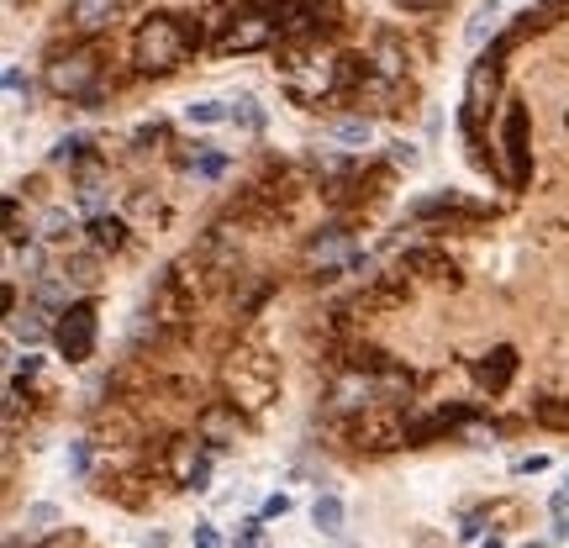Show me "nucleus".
I'll return each mask as SVG.
<instances>
[{
    "label": "nucleus",
    "mask_w": 569,
    "mask_h": 548,
    "mask_svg": "<svg viewBox=\"0 0 569 548\" xmlns=\"http://www.w3.org/2000/svg\"><path fill=\"white\" fill-rule=\"evenodd\" d=\"M496 85H501V58L491 49L480 53L470 64V79H464V127L474 132V121L491 111V100H496Z\"/></svg>",
    "instance_id": "nucleus-6"
},
{
    "label": "nucleus",
    "mask_w": 569,
    "mask_h": 548,
    "mask_svg": "<svg viewBox=\"0 0 569 548\" xmlns=\"http://www.w3.org/2000/svg\"><path fill=\"white\" fill-rule=\"evenodd\" d=\"M501 148H506V180L527 185V169H533V148H527V106L512 100L506 121H501Z\"/></svg>",
    "instance_id": "nucleus-8"
},
{
    "label": "nucleus",
    "mask_w": 569,
    "mask_h": 548,
    "mask_svg": "<svg viewBox=\"0 0 569 548\" xmlns=\"http://www.w3.org/2000/svg\"><path fill=\"white\" fill-rule=\"evenodd\" d=\"M284 85H290L296 100H322L337 90V64H328V58H301V64L284 69Z\"/></svg>",
    "instance_id": "nucleus-10"
},
{
    "label": "nucleus",
    "mask_w": 569,
    "mask_h": 548,
    "mask_svg": "<svg viewBox=\"0 0 569 548\" xmlns=\"http://www.w3.org/2000/svg\"><path fill=\"white\" fill-rule=\"evenodd\" d=\"M222 544V538H216V527H201V533H195V548H216Z\"/></svg>",
    "instance_id": "nucleus-34"
},
{
    "label": "nucleus",
    "mask_w": 569,
    "mask_h": 548,
    "mask_svg": "<svg viewBox=\"0 0 569 548\" xmlns=\"http://www.w3.org/2000/svg\"><path fill=\"white\" fill-rule=\"evenodd\" d=\"M47 90L58 100H79L90 111L100 100V53L95 49H69L47 64Z\"/></svg>",
    "instance_id": "nucleus-2"
},
{
    "label": "nucleus",
    "mask_w": 569,
    "mask_h": 548,
    "mask_svg": "<svg viewBox=\"0 0 569 548\" xmlns=\"http://www.w3.org/2000/svg\"><path fill=\"white\" fill-rule=\"evenodd\" d=\"M328 138L332 143H343V148H364L369 138H375V127H369L364 117H343V121H332L328 127Z\"/></svg>",
    "instance_id": "nucleus-21"
},
{
    "label": "nucleus",
    "mask_w": 569,
    "mask_h": 548,
    "mask_svg": "<svg viewBox=\"0 0 569 548\" xmlns=\"http://www.w3.org/2000/svg\"><path fill=\"white\" fill-rule=\"evenodd\" d=\"M354 443H358V449H369V453L401 449V443H411V422H401L390 406H385V411L375 406V411H364V417H358Z\"/></svg>",
    "instance_id": "nucleus-7"
},
{
    "label": "nucleus",
    "mask_w": 569,
    "mask_h": 548,
    "mask_svg": "<svg viewBox=\"0 0 569 548\" xmlns=\"http://www.w3.org/2000/svg\"><path fill=\"white\" fill-rule=\"evenodd\" d=\"M375 401H379V385H375V375H364V369H343L328 390V406L337 417H354V411L364 417V411H375Z\"/></svg>",
    "instance_id": "nucleus-9"
},
{
    "label": "nucleus",
    "mask_w": 569,
    "mask_h": 548,
    "mask_svg": "<svg viewBox=\"0 0 569 548\" xmlns=\"http://www.w3.org/2000/svg\"><path fill=\"white\" fill-rule=\"evenodd\" d=\"M222 169H227V159H222V153H216V148H206V153H201V159H195V174H201V180H216V174H222Z\"/></svg>",
    "instance_id": "nucleus-30"
},
{
    "label": "nucleus",
    "mask_w": 569,
    "mask_h": 548,
    "mask_svg": "<svg viewBox=\"0 0 569 548\" xmlns=\"http://www.w3.org/2000/svg\"><path fill=\"white\" fill-rule=\"evenodd\" d=\"M527 548H544V544H527Z\"/></svg>",
    "instance_id": "nucleus-37"
},
{
    "label": "nucleus",
    "mask_w": 569,
    "mask_h": 548,
    "mask_svg": "<svg viewBox=\"0 0 569 548\" xmlns=\"http://www.w3.org/2000/svg\"><path fill=\"white\" fill-rule=\"evenodd\" d=\"M190 127H216V121H233V100H195L185 106Z\"/></svg>",
    "instance_id": "nucleus-22"
},
{
    "label": "nucleus",
    "mask_w": 569,
    "mask_h": 548,
    "mask_svg": "<svg viewBox=\"0 0 569 548\" xmlns=\"http://www.w3.org/2000/svg\"><path fill=\"white\" fill-rule=\"evenodd\" d=\"M95 333H100V316H95L90 301H74L64 316H58V327H53V343H58V354L69 358V364H85L95 354Z\"/></svg>",
    "instance_id": "nucleus-4"
},
{
    "label": "nucleus",
    "mask_w": 569,
    "mask_h": 548,
    "mask_svg": "<svg viewBox=\"0 0 569 548\" xmlns=\"http://www.w3.org/2000/svg\"><path fill=\"white\" fill-rule=\"evenodd\" d=\"M79 544V538H74V533H53V538H47V544H32V548H74Z\"/></svg>",
    "instance_id": "nucleus-33"
},
{
    "label": "nucleus",
    "mask_w": 569,
    "mask_h": 548,
    "mask_svg": "<svg viewBox=\"0 0 569 548\" xmlns=\"http://www.w3.org/2000/svg\"><path fill=\"white\" fill-rule=\"evenodd\" d=\"M512 375H517V348H506V343H501V348H491V354L474 364V380L485 385L491 396H501V390L512 385Z\"/></svg>",
    "instance_id": "nucleus-12"
},
{
    "label": "nucleus",
    "mask_w": 569,
    "mask_h": 548,
    "mask_svg": "<svg viewBox=\"0 0 569 548\" xmlns=\"http://www.w3.org/2000/svg\"><path fill=\"white\" fill-rule=\"evenodd\" d=\"M142 548H169V533H148V538H142Z\"/></svg>",
    "instance_id": "nucleus-35"
},
{
    "label": "nucleus",
    "mask_w": 569,
    "mask_h": 548,
    "mask_svg": "<svg viewBox=\"0 0 569 548\" xmlns=\"http://www.w3.org/2000/svg\"><path fill=\"white\" fill-rule=\"evenodd\" d=\"M169 470L180 485H195V491H206V475H212V459L195 449V443H174V459H169Z\"/></svg>",
    "instance_id": "nucleus-13"
},
{
    "label": "nucleus",
    "mask_w": 569,
    "mask_h": 548,
    "mask_svg": "<svg viewBox=\"0 0 569 548\" xmlns=\"http://www.w3.org/2000/svg\"><path fill=\"white\" fill-rule=\"evenodd\" d=\"M459 432H464L470 449H491L496 443V428H480V422H459Z\"/></svg>",
    "instance_id": "nucleus-29"
},
{
    "label": "nucleus",
    "mask_w": 569,
    "mask_h": 548,
    "mask_svg": "<svg viewBox=\"0 0 569 548\" xmlns=\"http://www.w3.org/2000/svg\"><path fill=\"white\" fill-rule=\"evenodd\" d=\"M480 548H501V538H485V544H480Z\"/></svg>",
    "instance_id": "nucleus-36"
},
{
    "label": "nucleus",
    "mask_w": 569,
    "mask_h": 548,
    "mask_svg": "<svg viewBox=\"0 0 569 548\" xmlns=\"http://www.w3.org/2000/svg\"><path fill=\"white\" fill-rule=\"evenodd\" d=\"M53 523H58V506H47V501H37V506L26 512V527H32V533H53Z\"/></svg>",
    "instance_id": "nucleus-27"
},
{
    "label": "nucleus",
    "mask_w": 569,
    "mask_h": 548,
    "mask_svg": "<svg viewBox=\"0 0 569 548\" xmlns=\"http://www.w3.org/2000/svg\"><path fill=\"white\" fill-rule=\"evenodd\" d=\"M69 233H74V216L58 212V206H53V212L43 216V227H37V238H43V243H64Z\"/></svg>",
    "instance_id": "nucleus-24"
},
{
    "label": "nucleus",
    "mask_w": 569,
    "mask_h": 548,
    "mask_svg": "<svg viewBox=\"0 0 569 548\" xmlns=\"http://www.w3.org/2000/svg\"><path fill=\"white\" fill-rule=\"evenodd\" d=\"M195 432H201V443H212V449L237 443V432H243L237 406H206V411H201V422H195Z\"/></svg>",
    "instance_id": "nucleus-11"
},
{
    "label": "nucleus",
    "mask_w": 569,
    "mask_h": 548,
    "mask_svg": "<svg viewBox=\"0 0 569 548\" xmlns=\"http://www.w3.org/2000/svg\"><path fill=\"white\" fill-rule=\"evenodd\" d=\"M121 243H127V222H121V216H90V248L95 254H106V248H111V254H117Z\"/></svg>",
    "instance_id": "nucleus-18"
},
{
    "label": "nucleus",
    "mask_w": 569,
    "mask_h": 548,
    "mask_svg": "<svg viewBox=\"0 0 569 548\" xmlns=\"http://www.w3.org/2000/svg\"><path fill=\"white\" fill-rule=\"evenodd\" d=\"M311 523H316V533L337 538V533H343V523H348V512H343V501H337V496H316V501H311Z\"/></svg>",
    "instance_id": "nucleus-19"
},
{
    "label": "nucleus",
    "mask_w": 569,
    "mask_h": 548,
    "mask_svg": "<svg viewBox=\"0 0 569 548\" xmlns=\"http://www.w3.org/2000/svg\"><path fill=\"white\" fill-rule=\"evenodd\" d=\"M233 121H237V127H248V132H259V127H264L259 100H254V96H237L233 100Z\"/></svg>",
    "instance_id": "nucleus-25"
},
{
    "label": "nucleus",
    "mask_w": 569,
    "mask_h": 548,
    "mask_svg": "<svg viewBox=\"0 0 569 548\" xmlns=\"http://www.w3.org/2000/svg\"><path fill=\"white\" fill-rule=\"evenodd\" d=\"M307 269L311 275H358L364 269V254L348 227H328L307 243Z\"/></svg>",
    "instance_id": "nucleus-3"
},
{
    "label": "nucleus",
    "mask_w": 569,
    "mask_h": 548,
    "mask_svg": "<svg viewBox=\"0 0 569 548\" xmlns=\"http://www.w3.org/2000/svg\"><path fill=\"white\" fill-rule=\"evenodd\" d=\"M117 6L121 0H69V26L90 37V32H100V26L117 17Z\"/></svg>",
    "instance_id": "nucleus-14"
},
{
    "label": "nucleus",
    "mask_w": 569,
    "mask_h": 548,
    "mask_svg": "<svg viewBox=\"0 0 569 548\" xmlns=\"http://www.w3.org/2000/svg\"><path fill=\"white\" fill-rule=\"evenodd\" d=\"M64 275H69L74 286H95L100 275H95V254H74L69 264H64Z\"/></svg>",
    "instance_id": "nucleus-26"
},
{
    "label": "nucleus",
    "mask_w": 569,
    "mask_h": 548,
    "mask_svg": "<svg viewBox=\"0 0 569 548\" xmlns=\"http://www.w3.org/2000/svg\"><path fill=\"white\" fill-rule=\"evenodd\" d=\"M79 153H85V138H58V143H53V153H47V159H53V164H74Z\"/></svg>",
    "instance_id": "nucleus-28"
},
{
    "label": "nucleus",
    "mask_w": 569,
    "mask_h": 548,
    "mask_svg": "<svg viewBox=\"0 0 569 548\" xmlns=\"http://www.w3.org/2000/svg\"><path fill=\"white\" fill-rule=\"evenodd\" d=\"M11 337H17V343H43L47 311L37 307V301H26V311H11Z\"/></svg>",
    "instance_id": "nucleus-16"
},
{
    "label": "nucleus",
    "mask_w": 569,
    "mask_h": 548,
    "mask_svg": "<svg viewBox=\"0 0 569 548\" xmlns=\"http://www.w3.org/2000/svg\"><path fill=\"white\" fill-rule=\"evenodd\" d=\"M275 43V17L269 11H237L233 22H222V32H216V53H259Z\"/></svg>",
    "instance_id": "nucleus-5"
},
{
    "label": "nucleus",
    "mask_w": 569,
    "mask_h": 548,
    "mask_svg": "<svg viewBox=\"0 0 569 548\" xmlns=\"http://www.w3.org/2000/svg\"><path fill=\"white\" fill-rule=\"evenodd\" d=\"M390 164L417 169V164H422V153H417V148H411V143H396V148H390Z\"/></svg>",
    "instance_id": "nucleus-31"
},
{
    "label": "nucleus",
    "mask_w": 569,
    "mask_h": 548,
    "mask_svg": "<svg viewBox=\"0 0 569 548\" xmlns=\"http://www.w3.org/2000/svg\"><path fill=\"white\" fill-rule=\"evenodd\" d=\"M401 11H438V6H449V0H396Z\"/></svg>",
    "instance_id": "nucleus-32"
},
{
    "label": "nucleus",
    "mask_w": 569,
    "mask_h": 548,
    "mask_svg": "<svg viewBox=\"0 0 569 548\" xmlns=\"http://www.w3.org/2000/svg\"><path fill=\"white\" fill-rule=\"evenodd\" d=\"M185 53H190V32L180 26V17H148V22L138 26V37H132V58H138V69H148V74L174 69Z\"/></svg>",
    "instance_id": "nucleus-1"
},
{
    "label": "nucleus",
    "mask_w": 569,
    "mask_h": 548,
    "mask_svg": "<svg viewBox=\"0 0 569 548\" xmlns=\"http://www.w3.org/2000/svg\"><path fill=\"white\" fill-rule=\"evenodd\" d=\"M227 380H233V390H237L233 406H264V396H269V369L248 375V358H237L233 369H227Z\"/></svg>",
    "instance_id": "nucleus-15"
},
{
    "label": "nucleus",
    "mask_w": 569,
    "mask_h": 548,
    "mask_svg": "<svg viewBox=\"0 0 569 548\" xmlns=\"http://www.w3.org/2000/svg\"><path fill=\"white\" fill-rule=\"evenodd\" d=\"M501 26V0H485L480 11H474V22H470V43L474 49H485V37Z\"/></svg>",
    "instance_id": "nucleus-23"
},
{
    "label": "nucleus",
    "mask_w": 569,
    "mask_h": 548,
    "mask_svg": "<svg viewBox=\"0 0 569 548\" xmlns=\"http://www.w3.org/2000/svg\"><path fill=\"white\" fill-rule=\"evenodd\" d=\"M375 385H379V401L396 406L411 396V375L406 369H396V364H385V369H375Z\"/></svg>",
    "instance_id": "nucleus-20"
},
{
    "label": "nucleus",
    "mask_w": 569,
    "mask_h": 548,
    "mask_svg": "<svg viewBox=\"0 0 569 548\" xmlns=\"http://www.w3.org/2000/svg\"><path fill=\"white\" fill-rule=\"evenodd\" d=\"M401 269H411V275H427V280H453L449 254H438V248H411Z\"/></svg>",
    "instance_id": "nucleus-17"
}]
</instances>
